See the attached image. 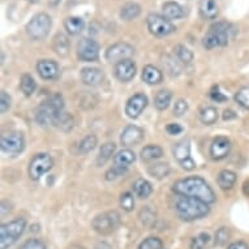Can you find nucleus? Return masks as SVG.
Returning <instances> with one entry per match:
<instances>
[{
	"label": "nucleus",
	"mask_w": 249,
	"mask_h": 249,
	"mask_svg": "<svg viewBox=\"0 0 249 249\" xmlns=\"http://www.w3.org/2000/svg\"><path fill=\"white\" fill-rule=\"evenodd\" d=\"M136 155L135 153L129 149H123L118 153V154L114 157V163L115 166H119V167L128 168L132 163H135Z\"/></svg>",
	"instance_id": "5701e85b"
},
{
	"label": "nucleus",
	"mask_w": 249,
	"mask_h": 249,
	"mask_svg": "<svg viewBox=\"0 0 249 249\" xmlns=\"http://www.w3.org/2000/svg\"><path fill=\"white\" fill-rule=\"evenodd\" d=\"M36 88H37V84H36L34 78L30 74L25 73L21 76L20 89L26 97H30V95L33 94L34 91H36Z\"/></svg>",
	"instance_id": "473e14b6"
},
{
	"label": "nucleus",
	"mask_w": 249,
	"mask_h": 249,
	"mask_svg": "<svg viewBox=\"0 0 249 249\" xmlns=\"http://www.w3.org/2000/svg\"><path fill=\"white\" fill-rule=\"evenodd\" d=\"M146 25L149 32L155 37H167L176 32L175 25L172 24L171 20L157 13H151L146 17Z\"/></svg>",
	"instance_id": "6e6552de"
},
{
	"label": "nucleus",
	"mask_w": 249,
	"mask_h": 249,
	"mask_svg": "<svg viewBox=\"0 0 249 249\" xmlns=\"http://www.w3.org/2000/svg\"><path fill=\"white\" fill-rule=\"evenodd\" d=\"M172 154L179 163L191 158V145H189L188 140H181L179 142H176L172 146Z\"/></svg>",
	"instance_id": "aec40b11"
},
{
	"label": "nucleus",
	"mask_w": 249,
	"mask_h": 249,
	"mask_svg": "<svg viewBox=\"0 0 249 249\" xmlns=\"http://www.w3.org/2000/svg\"><path fill=\"white\" fill-rule=\"evenodd\" d=\"M105 80V73L99 68H84L81 71V81L88 86H98Z\"/></svg>",
	"instance_id": "a211bd4d"
},
{
	"label": "nucleus",
	"mask_w": 249,
	"mask_h": 249,
	"mask_svg": "<svg viewBox=\"0 0 249 249\" xmlns=\"http://www.w3.org/2000/svg\"><path fill=\"white\" fill-rule=\"evenodd\" d=\"M162 11H163V16L168 20H178V18H181L184 16L183 7L175 3V1L164 3L163 7H162Z\"/></svg>",
	"instance_id": "b1692460"
},
{
	"label": "nucleus",
	"mask_w": 249,
	"mask_h": 249,
	"mask_svg": "<svg viewBox=\"0 0 249 249\" xmlns=\"http://www.w3.org/2000/svg\"><path fill=\"white\" fill-rule=\"evenodd\" d=\"M64 29L71 36H77L85 29V20L77 16L67 17L64 20Z\"/></svg>",
	"instance_id": "6ab92c4d"
},
{
	"label": "nucleus",
	"mask_w": 249,
	"mask_h": 249,
	"mask_svg": "<svg viewBox=\"0 0 249 249\" xmlns=\"http://www.w3.org/2000/svg\"><path fill=\"white\" fill-rule=\"evenodd\" d=\"M120 206L125 212H132L135 208V197L131 192H124L120 196Z\"/></svg>",
	"instance_id": "a19ab883"
},
{
	"label": "nucleus",
	"mask_w": 249,
	"mask_h": 249,
	"mask_svg": "<svg viewBox=\"0 0 249 249\" xmlns=\"http://www.w3.org/2000/svg\"><path fill=\"white\" fill-rule=\"evenodd\" d=\"M53 166V157L47 153H39L36 154L30 160L28 168L29 178L32 180H39L46 172H49Z\"/></svg>",
	"instance_id": "1a4fd4ad"
},
{
	"label": "nucleus",
	"mask_w": 249,
	"mask_h": 249,
	"mask_svg": "<svg viewBox=\"0 0 249 249\" xmlns=\"http://www.w3.org/2000/svg\"><path fill=\"white\" fill-rule=\"evenodd\" d=\"M175 212L183 221L191 222L208 215L210 208H209V204L198 198L180 196L175 201Z\"/></svg>",
	"instance_id": "f03ea898"
},
{
	"label": "nucleus",
	"mask_w": 249,
	"mask_h": 249,
	"mask_svg": "<svg viewBox=\"0 0 249 249\" xmlns=\"http://www.w3.org/2000/svg\"><path fill=\"white\" fill-rule=\"evenodd\" d=\"M71 43L70 39L64 34H56L53 39V50L59 55V56H67L70 51Z\"/></svg>",
	"instance_id": "4be33fe9"
},
{
	"label": "nucleus",
	"mask_w": 249,
	"mask_h": 249,
	"mask_svg": "<svg viewBox=\"0 0 249 249\" xmlns=\"http://www.w3.org/2000/svg\"><path fill=\"white\" fill-rule=\"evenodd\" d=\"M231 141L225 136H218L210 145V157L214 160H221L230 154Z\"/></svg>",
	"instance_id": "4468645a"
},
{
	"label": "nucleus",
	"mask_w": 249,
	"mask_h": 249,
	"mask_svg": "<svg viewBox=\"0 0 249 249\" xmlns=\"http://www.w3.org/2000/svg\"><path fill=\"white\" fill-rule=\"evenodd\" d=\"M210 97H212L213 101H216V102H225L227 101V97L222 94L221 91H219V88L218 86H214L210 91Z\"/></svg>",
	"instance_id": "8fccbe9b"
},
{
	"label": "nucleus",
	"mask_w": 249,
	"mask_h": 249,
	"mask_svg": "<svg viewBox=\"0 0 249 249\" xmlns=\"http://www.w3.org/2000/svg\"><path fill=\"white\" fill-rule=\"evenodd\" d=\"M149 175L155 179H163L170 174V164L168 163H155L147 168Z\"/></svg>",
	"instance_id": "c9c22d12"
},
{
	"label": "nucleus",
	"mask_w": 249,
	"mask_h": 249,
	"mask_svg": "<svg viewBox=\"0 0 249 249\" xmlns=\"http://www.w3.org/2000/svg\"><path fill=\"white\" fill-rule=\"evenodd\" d=\"M11 105H12L11 95L8 93H5L4 90H1V93H0V111H1V114L8 112L9 108H11Z\"/></svg>",
	"instance_id": "c03bdc74"
},
{
	"label": "nucleus",
	"mask_w": 249,
	"mask_h": 249,
	"mask_svg": "<svg viewBox=\"0 0 249 249\" xmlns=\"http://www.w3.org/2000/svg\"><path fill=\"white\" fill-rule=\"evenodd\" d=\"M146 106L147 97L142 93H139L128 99L127 106H125V114L128 115V118L137 119L142 114V111L146 108Z\"/></svg>",
	"instance_id": "2eb2a0df"
},
{
	"label": "nucleus",
	"mask_w": 249,
	"mask_h": 249,
	"mask_svg": "<svg viewBox=\"0 0 249 249\" xmlns=\"http://www.w3.org/2000/svg\"><path fill=\"white\" fill-rule=\"evenodd\" d=\"M0 147L7 154H20L25 147L24 135L17 131L4 132L0 137Z\"/></svg>",
	"instance_id": "9d476101"
},
{
	"label": "nucleus",
	"mask_w": 249,
	"mask_h": 249,
	"mask_svg": "<svg viewBox=\"0 0 249 249\" xmlns=\"http://www.w3.org/2000/svg\"><path fill=\"white\" fill-rule=\"evenodd\" d=\"M230 29L231 26L227 22H216V24L212 25L202 39L205 49L212 50L215 47L227 46L230 39V32H231Z\"/></svg>",
	"instance_id": "20e7f679"
},
{
	"label": "nucleus",
	"mask_w": 249,
	"mask_h": 249,
	"mask_svg": "<svg viewBox=\"0 0 249 249\" xmlns=\"http://www.w3.org/2000/svg\"><path fill=\"white\" fill-rule=\"evenodd\" d=\"M120 225V215L118 212H106L99 214L93 219V229L99 235H111Z\"/></svg>",
	"instance_id": "0eeeda50"
},
{
	"label": "nucleus",
	"mask_w": 249,
	"mask_h": 249,
	"mask_svg": "<svg viewBox=\"0 0 249 249\" xmlns=\"http://www.w3.org/2000/svg\"><path fill=\"white\" fill-rule=\"evenodd\" d=\"M187 111H188V103H187V101H184V99L176 101L175 106H174V115L175 116H183Z\"/></svg>",
	"instance_id": "de8ad7c7"
},
{
	"label": "nucleus",
	"mask_w": 249,
	"mask_h": 249,
	"mask_svg": "<svg viewBox=\"0 0 249 249\" xmlns=\"http://www.w3.org/2000/svg\"><path fill=\"white\" fill-rule=\"evenodd\" d=\"M171 99H172V93L170 90H160L155 95V99H154V105L157 107V110L160 111H164L170 106V103H171Z\"/></svg>",
	"instance_id": "c756f323"
},
{
	"label": "nucleus",
	"mask_w": 249,
	"mask_h": 249,
	"mask_svg": "<svg viewBox=\"0 0 249 249\" xmlns=\"http://www.w3.org/2000/svg\"><path fill=\"white\" fill-rule=\"evenodd\" d=\"M26 1H29V3H38L39 0H26Z\"/></svg>",
	"instance_id": "4d7b16f0"
},
{
	"label": "nucleus",
	"mask_w": 249,
	"mask_h": 249,
	"mask_svg": "<svg viewBox=\"0 0 249 249\" xmlns=\"http://www.w3.org/2000/svg\"><path fill=\"white\" fill-rule=\"evenodd\" d=\"M227 249H249V245L243 240L239 241H233L231 244L227 247Z\"/></svg>",
	"instance_id": "864d4df0"
},
{
	"label": "nucleus",
	"mask_w": 249,
	"mask_h": 249,
	"mask_svg": "<svg viewBox=\"0 0 249 249\" xmlns=\"http://www.w3.org/2000/svg\"><path fill=\"white\" fill-rule=\"evenodd\" d=\"M235 101L239 103V106L249 110V85L243 86L237 90L236 94H235Z\"/></svg>",
	"instance_id": "58836bf2"
},
{
	"label": "nucleus",
	"mask_w": 249,
	"mask_h": 249,
	"mask_svg": "<svg viewBox=\"0 0 249 249\" xmlns=\"http://www.w3.org/2000/svg\"><path fill=\"white\" fill-rule=\"evenodd\" d=\"M115 150H116V145L114 142H106L103 143L101 150H99V154L97 157V166H103L106 164L108 160L112 158Z\"/></svg>",
	"instance_id": "cd10ccee"
},
{
	"label": "nucleus",
	"mask_w": 249,
	"mask_h": 249,
	"mask_svg": "<svg viewBox=\"0 0 249 249\" xmlns=\"http://www.w3.org/2000/svg\"><path fill=\"white\" fill-rule=\"evenodd\" d=\"M63 111H64V99L60 94H53L38 107L36 120L41 125H50V124L53 125L57 116Z\"/></svg>",
	"instance_id": "7ed1b4c3"
},
{
	"label": "nucleus",
	"mask_w": 249,
	"mask_h": 249,
	"mask_svg": "<svg viewBox=\"0 0 249 249\" xmlns=\"http://www.w3.org/2000/svg\"><path fill=\"white\" fill-rule=\"evenodd\" d=\"M98 143V139L95 135H88L81 140V142L78 145V151L81 154H88L90 151H93Z\"/></svg>",
	"instance_id": "f704fd0d"
},
{
	"label": "nucleus",
	"mask_w": 249,
	"mask_h": 249,
	"mask_svg": "<svg viewBox=\"0 0 249 249\" xmlns=\"http://www.w3.org/2000/svg\"><path fill=\"white\" fill-rule=\"evenodd\" d=\"M175 53L178 59H179L183 64H189L193 60V53L189 49H187L185 46L178 45L175 47Z\"/></svg>",
	"instance_id": "4c0bfd02"
},
{
	"label": "nucleus",
	"mask_w": 249,
	"mask_h": 249,
	"mask_svg": "<svg viewBox=\"0 0 249 249\" xmlns=\"http://www.w3.org/2000/svg\"><path fill=\"white\" fill-rule=\"evenodd\" d=\"M236 174L231 170H222L218 175V185L222 189H231L236 183Z\"/></svg>",
	"instance_id": "a878e982"
},
{
	"label": "nucleus",
	"mask_w": 249,
	"mask_h": 249,
	"mask_svg": "<svg viewBox=\"0 0 249 249\" xmlns=\"http://www.w3.org/2000/svg\"><path fill=\"white\" fill-rule=\"evenodd\" d=\"M163 64L166 66V68H167V71L170 72V74H172V76H178V74L180 73V71H181V68H180V66L178 64V61L174 60L171 56H166L164 57V61Z\"/></svg>",
	"instance_id": "37998d69"
},
{
	"label": "nucleus",
	"mask_w": 249,
	"mask_h": 249,
	"mask_svg": "<svg viewBox=\"0 0 249 249\" xmlns=\"http://www.w3.org/2000/svg\"><path fill=\"white\" fill-rule=\"evenodd\" d=\"M162 155H163V150L158 145H147L141 150V160H158Z\"/></svg>",
	"instance_id": "2f4dec72"
},
{
	"label": "nucleus",
	"mask_w": 249,
	"mask_h": 249,
	"mask_svg": "<svg viewBox=\"0 0 249 249\" xmlns=\"http://www.w3.org/2000/svg\"><path fill=\"white\" fill-rule=\"evenodd\" d=\"M77 56L82 61L98 60L99 45L91 38H82L77 45Z\"/></svg>",
	"instance_id": "9b49d317"
},
{
	"label": "nucleus",
	"mask_w": 249,
	"mask_h": 249,
	"mask_svg": "<svg viewBox=\"0 0 249 249\" xmlns=\"http://www.w3.org/2000/svg\"><path fill=\"white\" fill-rule=\"evenodd\" d=\"M133 192L139 198H147L153 192V187L147 180L137 179L133 183Z\"/></svg>",
	"instance_id": "c85d7f7f"
},
{
	"label": "nucleus",
	"mask_w": 249,
	"mask_h": 249,
	"mask_svg": "<svg viewBox=\"0 0 249 249\" xmlns=\"http://www.w3.org/2000/svg\"><path fill=\"white\" fill-rule=\"evenodd\" d=\"M200 15L206 20H214L218 16V4L215 0H202L200 3Z\"/></svg>",
	"instance_id": "393cba45"
},
{
	"label": "nucleus",
	"mask_w": 249,
	"mask_h": 249,
	"mask_svg": "<svg viewBox=\"0 0 249 249\" xmlns=\"http://www.w3.org/2000/svg\"><path fill=\"white\" fill-rule=\"evenodd\" d=\"M233 118H236V115L233 114V111L231 110L225 111V115H223V119H225V120H230V119H233Z\"/></svg>",
	"instance_id": "5fc2aeb1"
},
{
	"label": "nucleus",
	"mask_w": 249,
	"mask_h": 249,
	"mask_svg": "<svg viewBox=\"0 0 249 249\" xmlns=\"http://www.w3.org/2000/svg\"><path fill=\"white\" fill-rule=\"evenodd\" d=\"M231 232L227 227H221L215 232V245H225L230 240Z\"/></svg>",
	"instance_id": "79ce46f5"
},
{
	"label": "nucleus",
	"mask_w": 249,
	"mask_h": 249,
	"mask_svg": "<svg viewBox=\"0 0 249 249\" xmlns=\"http://www.w3.org/2000/svg\"><path fill=\"white\" fill-rule=\"evenodd\" d=\"M145 137V132L137 125H127L124 128L122 136H120V142L124 147H131L139 145Z\"/></svg>",
	"instance_id": "ddd939ff"
},
{
	"label": "nucleus",
	"mask_w": 249,
	"mask_h": 249,
	"mask_svg": "<svg viewBox=\"0 0 249 249\" xmlns=\"http://www.w3.org/2000/svg\"><path fill=\"white\" fill-rule=\"evenodd\" d=\"M21 249H46V247L41 240H38V239H30V240L26 241L21 247Z\"/></svg>",
	"instance_id": "09e8293b"
},
{
	"label": "nucleus",
	"mask_w": 249,
	"mask_h": 249,
	"mask_svg": "<svg viewBox=\"0 0 249 249\" xmlns=\"http://www.w3.org/2000/svg\"><path fill=\"white\" fill-rule=\"evenodd\" d=\"M172 191L178 196L193 197L204 201L206 204L215 202V193L212 187L200 176H189L185 179L178 180L172 185Z\"/></svg>",
	"instance_id": "f257e3e1"
},
{
	"label": "nucleus",
	"mask_w": 249,
	"mask_h": 249,
	"mask_svg": "<svg viewBox=\"0 0 249 249\" xmlns=\"http://www.w3.org/2000/svg\"><path fill=\"white\" fill-rule=\"evenodd\" d=\"M139 249H163V243L160 237H147L139 245Z\"/></svg>",
	"instance_id": "ea45409f"
},
{
	"label": "nucleus",
	"mask_w": 249,
	"mask_h": 249,
	"mask_svg": "<svg viewBox=\"0 0 249 249\" xmlns=\"http://www.w3.org/2000/svg\"><path fill=\"white\" fill-rule=\"evenodd\" d=\"M127 172V168L124 167H119V166H114L112 168H110L108 171L106 172V180H115L123 176L124 174Z\"/></svg>",
	"instance_id": "a18cd8bd"
},
{
	"label": "nucleus",
	"mask_w": 249,
	"mask_h": 249,
	"mask_svg": "<svg viewBox=\"0 0 249 249\" xmlns=\"http://www.w3.org/2000/svg\"><path fill=\"white\" fill-rule=\"evenodd\" d=\"M166 131H167L168 135H179L183 132V127L179 125V124H176V123H171V124H168L167 127H166Z\"/></svg>",
	"instance_id": "3c124183"
},
{
	"label": "nucleus",
	"mask_w": 249,
	"mask_h": 249,
	"mask_svg": "<svg viewBox=\"0 0 249 249\" xmlns=\"http://www.w3.org/2000/svg\"><path fill=\"white\" fill-rule=\"evenodd\" d=\"M180 166H181V168H184V170H187V171H192L193 168L196 167V163H195V160H193L192 158H188V160L180 162Z\"/></svg>",
	"instance_id": "603ef678"
},
{
	"label": "nucleus",
	"mask_w": 249,
	"mask_h": 249,
	"mask_svg": "<svg viewBox=\"0 0 249 249\" xmlns=\"http://www.w3.org/2000/svg\"><path fill=\"white\" fill-rule=\"evenodd\" d=\"M26 229V221L24 218H17L8 223L0 226V249H8L15 244L17 239L24 233Z\"/></svg>",
	"instance_id": "39448f33"
},
{
	"label": "nucleus",
	"mask_w": 249,
	"mask_h": 249,
	"mask_svg": "<svg viewBox=\"0 0 249 249\" xmlns=\"http://www.w3.org/2000/svg\"><path fill=\"white\" fill-rule=\"evenodd\" d=\"M70 249H84V248H82V247H80V245H73V247Z\"/></svg>",
	"instance_id": "6e6d98bb"
},
{
	"label": "nucleus",
	"mask_w": 249,
	"mask_h": 249,
	"mask_svg": "<svg viewBox=\"0 0 249 249\" xmlns=\"http://www.w3.org/2000/svg\"><path fill=\"white\" fill-rule=\"evenodd\" d=\"M37 72L43 80H55L59 76V64L55 60L43 59L37 63Z\"/></svg>",
	"instance_id": "f3484780"
},
{
	"label": "nucleus",
	"mask_w": 249,
	"mask_h": 249,
	"mask_svg": "<svg viewBox=\"0 0 249 249\" xmlns=\"http://www.w3.org/2000/svg\"><path fill=\"white\" fill-rule=\"evenodd\" d=\"M140 218H141V221L145 225H151L155 221V214L149 209V206H146V208L142 209L141 213H140Z\"/></svg>",
	"instance_id": "49530a36"
},
{
	"label": "nucleus",
	"mask_w": 249,
	"mask_h": 249,
	"mask_svg": "<svg viewBox=\"0 0 249 249\" xmlns=\"http://www.w3.org/2000/svg\"><path fill=\"white\" fill-rule=\"evenodd\" d=\"M200 120L205 125H213L218 120V111L214 107H204L200 111Z\"/></svg>",
	"instance_id": "72a5a7b5"
},
{
	"label": "nucleus",
	"mask_w": 249,
	"mask_h": 249,
	"mask_svg": "<svg viewBox=\"0 0 249 249\" xmlns=\"http://www.w3.org/2000/svg\"><path fill=\"white\" fill-rule=\"evenodd\" d=\"M142 80L149 85H157L163 80V74L157 67L145 66L142 70Z\"/></svg>",
	"instance_id": "412c9836"
},
{
	"label": "nucleus",
	"mask_w": 249,
	"mask_h": 249,
	"mask_svg": "<svg viewBox=\"0 0 249 249\" xmlns=\"http://www.w3.org/2000/svg\"><path fill=\"white\" fill-rule=\"evenodd\" d=\"M133 53H135L133 46L125 43V42H118L107 49L106 59L110 63H119V61L129 59Z\"/></svg>",
	"instance_id": "f8f14e48"
},
{
	"label": "nucleus",
	"mask_w": 249,
	"mask_h": 249,
	"mask_svg": "<svg viewBox=\"0 0 249 249\" xmlns=\"http://www.w3.org/2000/svg\"><path fill=\"white\" fill-rule=\"evenodd\" d=\"M53 26V20L47 13H37L26 25V33L34 41H42L49 36Z\"/></svg>",
	"instance_id": "423d86ee"
},
{
	"label": "nucleus",
	"mask_w": 249,
	"mask_h": 249,
	"mask_svg": "<svg viewBox=\"0 0 249 249\" xmlns=\"http://www.w3.org/2000/svg\"><path fill=\"white\" fill-rule=\"evenodd\" d=\"M210 244V235L206 232L198 233L191 241V249H208Z\"/></svg>",
	"instance_id": "e433bc0d"
},
{
	"label": "nucleus",
	"mask_w": 249,
	"mask_h": 249,
	"mask_svg": "<svg viewBox=\"0 0 249 249\" xmlns=\"http://www.w3.org/2000/svg\"><path fill=\"white\" fill-rule=\"evenodd\" d=\"M141 13V7L137 3H127L120 9V17L124 21H132L137 18Z\"/></svg>",
	"instance_id": "bb28decb"
},
{
	"label": "nucleus",
	"mask_w": 249,
	"mask_h": 249,
	"mask_svg": "<svg viewBox=\"0 0 249 249\" xmlns=\"http://www.w3.org/2000/svg\"><path fill=\"white\" fill-rule=\"evenodd\" d=\"M73 124H74L73 116H72L71 114H68V112H64V111H63V112L57 116L56 122H55L53 125L59 128L60 131L68 132L73 128Z\"/></svg>",
	"instance_id": "7c9ffc66"
},
{
	"label": "nucleus",
	"mask_w": 249,
	"mask_h": 249,
	"mask_svg": "<svg viewBox=\"0 0 249 249\" xmlns=\"http://www.w3.org/2000/svg\"><path fill=\"white\" fill-rule=\"evenodd\" d=\"M136 71H137V67L135 61L131 59H125L115 64V76L122 82H129L133 80L136 76Z\"/></svg>",
	"instance_id": "dca6fc26"
}]
</instances>
